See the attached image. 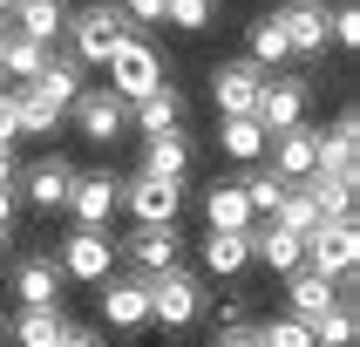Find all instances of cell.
Segmentation results:
<instances>
[{"mask_svg": "<svg viewBox=\"0 0 360 347\" xmlns=\"http://www.w3.org/2000/svg\"><path fill=\"white\" fill-rule=\"evenodd\" d=\"M61 34H68V55H75L82 68H102V61L116 55L136 27H129V14H122V7H82V14H68V27H61Z\"/></svg>", "mask_w": 360, "mask_h": 347, "instance_id": "1", "label": "cell"}, {"mask_svg": "<svg viewBox=\"0 0 360 347\" xmlns=\"http://www.w3.org/2000/svg\"><path fill=\"white\" fill-rule=\"evenodd\" d=\"M300 265H313V272H326V279H347L360 265V225L354 218H320L313 232H306V259Z\"/></svg>", "mask_w": 360, "mask_h": 347, "instance_id": "2", "label": "cell"}, {"mask_svg": "<svg viewBox=\"0 0 360 347\" xmlns=\"http://www.w3.org/2000/svg\"><path fill=\"white\" fill-rule=\"evenodd\" d=\"M143 286H150V320H163V327H191L204 313V286L191 279V272H143Z\"/></svg>", "mask_w": 360, "mask_h": 347, "instance_id": "3", "label": "cell"}, {"mask_svg": "<svg viewBox=\"0 0 360 347\" xmlns=\"http://www.w3.org/2000/svg\"><path fill=\"white\" fill-rule=\"evenodd\" d=\"M102 68H109V89H116L122 102L150 96V89H157V82H163V55H157V48H150V41H143V34H129V41H122V48H116V55L102 61Z\"/></svg>", "mask_w": 360, "mask_h": 347, "instance_id": "4", "label": "cell"}, {"mask_svg": "<svg viewBox=\"0 0 360 347\" xmlns=\"http://www.w3.org/2000/svg\"><path fill=\"white\" fill-rule=\"evenodd\" d=\"M68 116H75V130H82L89 143H102V150H109V143L129 130V102H122L109 82H102V89H82V96L68 102Z\"/></svg>", "mask_w": 360, "mask_h": 347, "instance_id": "5", "label": "cell"}, {"mask_svg": "<svg viewBox=\"0 0 360 347\" xmlns=\"http://www.w3.org/2000/svg\"><path fill=\"white\" fill-rule=\"evenodd\" d=\"M61 279H89L96 286L102 272H116V239H109V225H75V239L61 245Z\"/></svg>", "mask_w": 360, "mask_h": 347, "instance_id": "6", "label": "cell"}, {"mask_svg": "<svg viewBox=\"0 0 360 347\" xmlns=\"http://www.w3.org/2000/svg\"><path fill=\"white\" fill-rule=\"evenodd\" d=\"M306 102H313L306 75H265V82H259V102H252V116H259L265 137H272V130H285V122H306Z\"/></svg>", "mask_w": 360, "mask_h": 347, "instance_id": "7", "label": "cell"}, {"mask_svg": "<svg viewBox=\"0 0 360 347\" xmlns=\"http://www.w3.org/2000/svg\"><path fill=\"white\" fill-rule=\"evenodd\" d=\"M96 306H102V320L122 327V334L150 327V286H143V279H116V272H102V279H96Z\"/></svg>", "mask_w": 360, "mask_h": 347, "instance_id": "8", "label": "cell"}, {"mask_svg": "<svg viewBox=\"0 0 360 347\" xmlns=\"http://www.w3.org/2000/svg\"><path fill=\"white\" fill-rule=\"evenodd\" d=\"M259 82H265L259 61H218V68H211V102H218V116H252Z\"/></svg>", "mask_w": 360, "mask_h": 347, "instance_id": "9", "label": "cell"}, {"mask_svg": "<svg viewBox=\"0 0 360 347\" xmlns=\"http://www.w3.org/2000/svg\"><path fill=\"white\" fill-rule=\"evenodd\" d=\"M177 204L184 191L170 177H136V184H122V211L136 225H177Z\"/></svg>", "mask_w": 360, "mask_h": 347, "instance_id": "10", "label": "cell"}, {"mask_svg": "<svg viewBox=\"0 0 360 347\" xmlns=\"http://www.w3.org/2000/svg\"><path fill=\"white\" fill-rule=\"evenodd\" d=\"M272 170L279 177H313V163H320V130H306V122H285V130H272Z\"/></svg>", "mask_w": 360, "mask_h": 347, "instance_id": "11", "label": "cell"}, {"mask_svg": "<svg viewBox=\"0 0 360 347\" xmlns=\"http://www.w3.org/2000/svg\"><path fill=\"white\" fill-rule=\"evenodd\" d=\"M61 211H68L75 225H109V218L122 211V184H116V177H75Z\"/></svg>", "mask_w": 360, "mask_h": 347, "instance_id": "12", "label": "cell"}, {"mask_svg": "<svg viewBox=\"0 0 360 347\" xmlns=\"http://www.w3.org/2000/svg\"><path fill=\"white\" fill-rule=\"evenodd\" d=\"M279 27H285V48L292 55H320L326 48V0H285Z\"/></svg>", "mask_w": 360, "mask_h": 347, "instance_id": "13", "label": "cell"}, {"mask_svg": "<svg viewBox=\"0 0 360 347\" xmlns=\"http://www.w3.org/2000/svg\"><path fill=\"white\" fill-rule=\"evenodd\" d=\"M245 239H252V259H265L272 272H292V265L306 259V239H300V232H285L279 218H265V225L252 218V225H245Z\"/></svg>", "mask_w": 360, "mask_h": 347, "instance_id": "14", "label": "cell"}, {"mask_svg": "<svg viewBox=\"0 0 360 347\" xmlns=\"http://www.w3.org/2000/svg\"><path fill=\"white\" fill-rule=\"evenodd\" d=\"M116 252H129V259H136V272H170V265H177V252H184V239H177V225H136V239L116 245Z\"/></svg>", "mask_w": 360, "mask_h": 347, "instance_id": "15", "label": "cell"}, {"mask_svg": "<svg viewBox=\"0 0 360 347\" xmlns=\"http://www.w3.org/2000/svg\"><path fill=\"white\" fill-rule=\"evenodd\" d=\"M285 279H292V293H285V300H292V313H300L306 327H313V320H320V313H326V306L340 300V286L326 279V272H313V265H292Z\"/></svg>", "mask_w": 360, "mask_h": 347, "instance_id": "16", "label": "cell"}, {"mask_svg": "<svg viewBox=\"0 0 360 347\" xmlns=\"http://www.w3.org/2000/svg\"><path fill=\"white\" fill-rule=\"evenodd\" d=\"M129 122H136L143 137H157V130H177V122H184V96L170 89V82H157L150 96L129 102Z\"/></svg>", "mask_w": 360, "mask_h": 347, "instance_id": "17", "label": "cell"}, {"mask_svg": "<svg viewBox=\"0 0 360 347\" xmlns=\"http://www.w3.org/2000/svg\"><path fill=\"white\" fill-rule=\"evenodd\" d=\"M14 293H20V306H48V300H61V265L48 259V252L20 259V265H14Z\"/></svg>", "mask_w": 360, "mask_h": 347, "instance_id": "18", "label": "cell"}, {"mask_svg": "<svg viewBox=\"0 0 360 347\" xmlns=\"http://www.w3.org/2000/svg\"><path fill=\"white\" fill-rule=\"evenodd\" d=\"M204 225H211V232H245V225H252V204H245L238 177L204 191Z\"/></svg>", "mask_w": 360, "mask_h": 347, "instance_id": "19", "label": "cell"}, {"mask_svg": "<svg viewBox=\"0 0 360 347\" xmlns=\"http://www.w3.org/2000/svg\"><path fill=\"white\" fill-rule=\"evenodd\" d=\"M41 68H48V41L7 27V41H0V75H7V82H34Z\"/></svg>", "mask_w": 360, "mask_h": 347, "instance_id": "20", "label": "cell"}, {"mask_svg": "<svg viewBox=\"0 0 360 347\" xmlns=\"http://www.w3.org/2000/svg\"><path fill=\"white\" fill-rule=\"evenodd\" d=\"M184 170H191V143H184L177 130H157V137H150V150H143V177L184 184Z\"/></svg>", "mask_w": 360, "mask_h": 347, "instance_id": "21", "label": "cell"}, {"mask_svg": "<svg viewBox=\"0 0 360 347\" xmlns=\"http://www.w3.org/2000/svg\"><path fill=\"white\" fill-rule=\"evenodd\" d=\"M354 163H360V122L340 116L333 130H320V163H313V170H347V177H354Z\"/></svg>", "mask_w": 360, "mask_h": 347, "instance_id": "22", "label": "cell"}, {"mask_svg": "<svg viewBox=\"0 0 360 347\" xmlns=\"http://www.w3.org/2000/svg\"><path fill=\"white\" fill-rule=\"evenodd\" d=\"M7 14H14V34H34V41H55L68 27V7L61 0H14Z\"/></svg>", "mask_w": 360, "mask_h": 347, "instance_id": "23", "label": "cell"}, {"mask_svg": "<svg viewBox=\"0 0 360 347\" xmlns=\"http://www.w3.org/2000/svg\"><path fill=\"white\" fill-rule=\"evenodd\" d=\"M300 184L313 191L320 218H354V177H347V170H313V177H300Z\"/></svg>", "mask_w": 360, "mask_h": 347, "instance_id": "24", "label": "cell"}, {"mask_svg": "<svg viewBox=\"0 0 360 347\" xmlns=\"http://www.w3.org/2000/svg\"><path fill=\"white\" fill-rule=\"evenodd\" d=\"M218 150H224V157H238V163H259L265 157V122L259 116H224L218 122Z\"/></svg>", "mask_w": 360, "mask_h": 347, "instance_id": "25", "label": "cell"}, {"mask_svg": "<svg viewBox=\"0 0 360 347\" xmlns=\"http://www.w3.org/2000/svg\"><path fill=\"white\" fill-rule=\"evenodd\" d=\"M27 89H34V96H48V102L61 109V116H68V102L82 96V61H55V55H48V68H41V75L27 82Z\"/></svg>", "mask_w": 360, "mask_h": 347, "instance_id": "26", "label": "cell"}, {"mask_svg": "<svg viewBox=\"0 0 360 347\" xmlns=\"http://www.w3.org/2000/svg\"><path fill=\"white\" fill-rule=\"evenodd\" d=\"M245 265H252V239H245V232H211V239H204V272L231 279Z\"/></svg>", "mask_w": 360, "mask_h": 347, "instance_id": "27", "label": "cell"}, {"mask_svg": "<svg viewBox=\"0 0 360 347\" xmlns=\"http://www.w3.org/2000/svg\"><path fill=\"white\" fill-rule=\"evenodd\" d=\"M68 184H75V170H68L61 157H48V163L27 170V198H34L41 211H61V204H68Z\"/></svg>", "mask_w": 360, "mask_h": 347, "instance_id": "28", "label": "cell"}, {"mask_svg": "<svg viewBox=\"0 0 360 347\" xmlns=\"http://www.w3.org/2000/svg\"><path fill=\"white\" fill-rule=\"evenodd\" d=\"M61 300H48V306H20V320H14V341L20 347H55L61 341Z\"/></svg>", "mask_w": 360, "mask_h": 347, "instance_id": "29", "label": "cell"}, {"mask_svg": "<svg viewBox=\"0 0 360 347\" xmlns=\"http://www.w3.org/2000/svg\"><path fill=\"white\" fill-rule=\"evenodd\" d=\"M354 334H360V313H354V300L340 293V300L313 320V347H354Z\"/></svg>", "mask_w": 360, "mask_h": 347, "instance_id": "30", "label": "cell"}, {"mask_svg": "<svg viewBox=\"0 0 360 347\" xmlns=\"http://www.w3.org/2000/svg\"><path fill=\"white\" fill-rule=\"evenodd\" d=\"M14 116H20V137H48V130L61 122V109L48 96H34L27 82H14Z\"/></svg>", "mask_w": 360, "mask_h": 347, "instance_id": "31", "label": "cell"}, {"mask_svg": "<svg viewBox=\"0 0 360 347\" xmlns=\"http://www.w3.org/2000/svg\"><path fill=\"white\" fill-rule=\"evenodd\" d=\"M285 184H292V177H279L272 163H265V170H245L238 191H245V204H252V218H272V204L285 198Z\"/></svg>", "mask_w": 360, "mask_h": 347, "instance_id": "32", "label": "cell"}, {"mask_svg": "<svg viewBox=\"0 0 360 347\" xmlns=\"http://www.w3.org/2000/svg\"><path fill=\"white\" fill-rule=\"evenodd\" d=\"M272 218H279L285 232H300V239H306V232L320 225V204H313V191H306V184H285V198L272 204Z\"/></svg>", "mask_w": 360, "mask_h": 347, "instance_id": "33", "label": "cell"}, {"mask_svg": "<svg viewBox=\"0 0 360 347\" xmlns=\"http://www.w3.org/2000/svg\"><path fill=\"white\" fill-rule=\"evenodd\" d=\"M285 55H292V48H285L279 14H259V20H252V61H259V68H279Z\"/></svg>", "mask_w": 360, "mask_h": 347, "instance_id": "34", "label": "cell"}, {"mask_svg": "<svg viewBox=\"0 0 360 347\" xmlns=\"http://www.w3.org/2000/svg\"><path fill=\"white\" fill-rule=\"evenodd\" d=\"M259 341H265V347H313V327H306L300 313H279V320L259 327Z\"/></svg>", "mask_w": 360, "mask_h": 347, "instance_id": "35", "label": "cell"}, {"mask_svg": "<svg viewBox=\"0 0 360 347\" xmlns=\"http://www.w3.org/2000/svg\"><path fill=\"white\" fill-rule=\"evenodd\" d=\"M170 27H211V0H163Z\"/></svg>", "mask_w": 360, "mask_h": 347, "instance_id": "36", "label": "cell"}, {"mask_svg": "<svg viewBox=\"0 0 360 347\" xmlns=\"http://www.w3.org/2000/svg\"><path fill=\"white\" fill-rule=\"evenodd\" d=\"M122 14H129V27H157L163 20V0H116Z\"/></svg>", "mask_w": 360, "mask_h": 347, "instance_id": "37", "label": "cell"}, {"mask_svg": "<svg viewBox=\"0 0 360 347\" xmlns=\"http://www.w3.org/2000/svg\"><path fill=\"white\" fill-rule=\"evenodd\" d=\"M20 137V116H14V89H0V150H14Z\"/></svg>", "mask_w": 360, "mask_h": 347, "instance_id": "38", "label": "cell"}, {"mask_svg": "<svg viewBox=\"0 0 360 347\" xmlns=\"http://www.w3.org/2000/svg\"><path fill=\"white\" fill-rule=\"evenodd\" d=\"M218 347H265V341H259V327L238 320V327H224V334H218Z\"/></svg>", "mask_w": 360, "mask_h": 347, "instance_id": "39", "label": "cell"}, {"mask_svg": "<svg viewBox=\"0 0 360 347\" xmlns=\"http://www.w3.org/2000/svg\"><path fill=\"white\" fill-rule=\"evenodd\" d=\"M55 347H102V341H96V334H82V327H61V341H55Z\"/></svg>", "mask_w": 360, "mask_h": 347, "instance_id": "40", "label": "cell"}, {"mask_svg": "<svg viewBox=\"0 0 360 347\" xmlns=\"http://www.w3.org/2000/svg\"><path fill=\"white\" fill-rule=\"evenodd\" d=\"M7 225H14V184L0 191V239H7Z\"/></svg>", "mask_w": 360, "mask_h": 347, "instance_id": "41", "label": "cell"}, {"mask_svg": "<svg viewBox=\"0 0 360 347\" xmlns=\"http://www.w3.org/2000/svg\"><path fill=\"white\" fill-rule=\"evenodd\" d=\"M7 184H14V157H7V150H0V191H7Z\"/></svg>", "mask_w": 360, "mask_h": 347, "instance_id": "42", "label": "cell"}, {"mask_svg": "<svg viewBox=\"0 0 360 347\" xmlns=\"http://www.w3.org/2000/svg\"><path fill=\"white\" fill-rule=\"evenodd\" d=\"M0 20H7V0H0Z\"/></svg>", "mask_w": 360, "mask_h": 347, "instance_id": "43", "label": "cell"}, {"mask_svg": "<svg viewBox=\"0 0 360 347\" xmlns=\"http://www.w3.org/2000/svg\"><path fill=\"white\" fill-rule=\"evenodd\" d=\"M0 41H7V27H0Z\"/></svg>", "mask_w": 360, "mask_h": 347, "instance_id": "44", "label": "cell"}, {"mask_svg": "<svg viewBox=\"0 0 360 347\" xmlns=\"http://www.w3.org/2000/svg\"><path fill=\"white\" fill-rule=\"evenodd\" d=\"M7 7H14V0H7Z\"/></svg>", "mask_w": 360, "mask_h": 347, "instance_id": "45", "label": "cell"}, {"mask_svg": "<svg viewBox=\"0 0 360 347\" xmlns=\"http://www.w3.org/2000/svg\"><path fill=\"white\" fill-rule=\"evenodd\" d=\"M0 82H7V75H0Z\"/></svg>", "mask_w": 360, "mask_h": 347, "instance_id": "46", "label": "cell"}]
</instances>
